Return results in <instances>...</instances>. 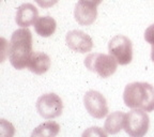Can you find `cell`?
<instances>
[{
    "label": "cell",
    "instance_id": "11",
    "mask_svg": "<svg viewBox=\"0 0 154 137\" xmlns=\"http://www.w3.org/2000/svg\"><path fill=\"white\" fill-rule=\"evenodd\" d=\"M51 63V58L48 55L42 51H34L29 58L27 67L34 74L42 75L49 70Z\"/></svg>",
    "mask_w": 154,
    "mask_h": 137
},
{
    "label": "cell",
    "instance_id": "20",
    "mask_svg": "<svg viewBox=\"0 0 154 137\" xmlns=\"http://www.w3.org/2000/svg\"><path fill=\"white\" fill-rule=\"evenodd\" d=\"M152 47H151V59H152V61L154 62V44L153 45H151Z\"/></svg>",
    "mask_w": 154,
    "mask_h": 137
},
{
    "label": "cell",
    "instance_id": "17",
    "mask_svg": "<svg viewBox=\"0 0 154 137\" xmlns=\"http://www.w3.org/2000/svg\"><path fill=\"white\" fill-rule=\"evenodd\" d=\"M144 40L149 44H151V45L154 44V24L146 29V31H144Z\"/></svg>",
    "mask_w": 154,
    "mask_h": 137
},
{
    "label": "cell",
    "instance_id": "9",
    "mask_svg": "<svg viewBox=\"0 0 154 137\" xmlns=\"http://www.w3.org/2000/svg\"><path fill=\"white\" fill-rule=\"evenodd\" d=\"M97 5L87 0H78L75 5L74 16L80 26H90L95 22L97 16Z\"/></svg>",
    "mask_w": 154,
    "mask_h": 137
},
{
    "label": "cell",
    "instance_id": "6",
    "mask_svg": "<svg viewBox=\"0 0 154 137\" xmlns=\"http://www.w3.org/2000/svg\"><path fill=\"white\" fill-rule=\"evenodd\" d=\"M38 115L44 119H55L62 114L63 103L56 93H45L38 99L35 104Z\"/></svg>",
    "mask_w": 154,
    "mask_h": 137
},
{
    "label": "cell",
    "instance_id": "2",
    "mask_svg": "<svg viewBox=\"0 0 154 137\" xmlns=\"http://www.w3.org/2000/svg\"><path fill=\"white\" fill-rule=\"evenodd\" d=\"M123 102L132 109L154 111V87L149 83L135 82L126 85L123 92Z\"/></svg>",
    "mask_w": 154,
    "mask_h": 137
},
{
    "label": "cell",
    "instance_id": "3",
    "mask_svg": "<svg viewBox=\"0 0 154 137\" xmlns=\"http://www.w3.org/2000/svg\"><path fill=\"white\" fill-rule=\"evenodd\" d=\"M84 63L88 70L96 73L103 78H107L115 74L118 67V62L112 56L101 53L89 54L85 59Z\"/></svg>",
    "mask_w": 154,
    "mask_h": 137
},
{
    "label": "cell",
    "instance_id": "4",
    "mask_svg": "<svg viewBox=\"0 0 154 137\" xmlns=\"http://www.w3.org/2000/svg\"><path fill=\"white\" fill-rule=\"evenodd\" d=\"M150 119L147 111L133 109L126 114L124 131L130 137H143L148 133Z\"/></svg>",
    "mask_w": 154,
    "mask_h": 137
},
{
    "label": "cell",
    "instance_id": "14",
    "mask_svg": "<svg viewBox=\"0 0 154 137\" xmlns=\"http://www.w3.org/2000/svg\"><path fill=\"white\" fill-rule=\"evenodd\" d=\"M60 132V125L56 121L48 120L36 126L30 137H57Z\"/></svg>",
    "mask_w": 154,
    "mask_h": 137
},
{
    "label": "cell",
    "instance_id": "19",
    "mask_svg": "<svg viewBox=\"0 0 154 137\" xmlns=\"http://www.w3.org/2000/svg\"><path fill=\"white\" fill-rule=\"evenodd\" d=\"M87 1H90V2H93L94 5H101L103 0H87Z\"/></svg>",
    "mask_w": 154,
    "mask_h": 137
},
{
    "label": "cell",
    "instance_id": "5",
    "mask_svg": "<svg viewBox=\"0 0 154 137\" xmlns=\"http://www.w3.org/2000/svg\"><path fill=\"white\" fill-rule=\"evenodd\" d=\"M109 55L115 58L118 64H130L133 60V44L128 36L118 34L108 43Z\"/></svg>",
    "mask_w": 154,
    "mask_h": 137
},
{
    "label": "cell",
    "instance_id": "7",
    "mask_svg": "<svg viewBox=\"0 0 154 137\" xmlns=\"http://www.w3.org/2000/svg\"><path fill=\"white\" fill-rule=\"evenodd\" d=\"M84 104L87 111L95 119H103L108 115V105L105 96L99 91L89 90L84 96Z\"/></svg>",
    "mask_w": 154,
    "mask_h": 137
},
{
    "label": "cell",
    "instance_id": "12",
    "mask_svg": "<svg viewBox=\"0 0 154 137\" xmlns=\"http://www.w3.org/2000/svg\"><path fill=\"white\" fill-rule=\"evenodd\" d=\"M125 119H126V114L122 113V111L111 113L106 119L104 130L111 135L118 134L122 129H124Z\"/></svg>",
    "mask_w": 154,
    "mask_h": 137
},
{
    "label": "cell",
    "instance_id": "18",
    "mask_svg": "<svg viewBox=\"0 0 154 137\" xmlns=\"http://www.w3.org/2000/svg\"><path fill=\"white\" fill-rule=\"evenodd\" d=\"M34 1L38 7L43 8V9H48V8L55 5L59 0H34Z\"/></svg>",
    "mask_w": 154,
    "mask_h": 137
},
{
    "label": "cell",
    "instance_id": "15",
    "mask_svg": "<svg viewBox=\"0 0 154 137\" xmlns=\"http://www.w3.org/2000/svg\"><path fill=\"white\" fill-rule=\"evenodd\" d=\"M82 137H108L107 132L99 126H91L89 129H86L82 133Z\"/></svg>",
    "mask_w": 154,
    "mask_h": 137
},
{
    "label": "cell",
    "instance_id": "13",
    "mask_svg": "<svg viewBox=\"0 0 154 137\" xmlns=\"http://www.w3.org/2000/svg\"><path fill=\"white\" fill-rule=\"evenodd\" d=\"M57 29V23L51 16H42L38 17V20L34 24V30L40 36L48 38L51 34L55 33Z\"/></svg>",
    "mask_w": 154,
    "mask_h": 137
},
{
    "label": "cell",
    "instance_id": "1",
    "mask_svg": "<svg viewBox=\"0 0 154 137\" xmlns=\"http://www.w3.org/2000/svg\"><path fill=\"white\" fill-rule=\"evenodd\" d=\"M32 53L31 31L28 28L15 30L11 36L9 46L10 63L17 70H23L27 67V63Z\"/></svg>",
    "mask_w": 154,
    "mask_h": 137
},
{
    "label": "cell",
    "instance_id": "10",
    "mask_svg": "<svg viewBox=\"0 0 154 137\" xmlns=\"http://www.w3.org/2000/svg\"><path fill=\"white\" fill-rule=\"evenodd\" d=\"M38 18V11L32 3H24L19 5L16 11L15 22L17 26L22 28H28L35 24Z\"/></svg>",
    "mask_w": 154,
    "mask_h": 137
},
{
    "label": "cell",
    "instance_id": "8",
    "mask_svg": "<svg viewBox=\"0 0 154 137\" xmlns=\"http://www.w3.org/2000/svg\"><path fill=\"white\" fill-rule=\"evenodd\" d=\"M65 42L69 48L80 54L91 51L93 48V41L90 36L82 30H71L65 36Z\"/></svg>",
    "mask_w": 154,
    "mask_h": 137
},
{
    "label": "cell",
    "instance_id": "16",
    "mask_svg": "<svg viewBox=\"0 0 154 137\" xmlns=\"http://www.w3.org/2000/svg\"><path fill=\"white\" fill-rule=\"evenodd\" d=\"M0 124H1V129H0V135L1 137H13L15 133V129L10 122H8L5 119L0 120Z\"/></svg>",
    "mask_w": 154,
    "mask_h": 137
}]
</instances>
